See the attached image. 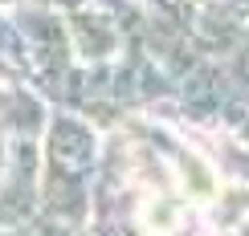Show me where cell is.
<instances>
[{
  "instance_id": "2",
  "label": "cell",
  "mask_w": 249,
  "mask_h": 236,
  "mask_svg": "<svg viewBox=\"0 0 249 236\" xmlns=\"http://www.w3.org/2000/svg\"><path fill=\"white\" fill-rule=\"evenodd\" d=\"M180 167H184V191H188L192 200H204V204H209V200L216 196V175H213V171L204 167L196 155H184Z\"/></svg>"
},
{
  "instance_id": "3",
  "label": "cell",
  "mask_w": 249,
  "mask_h": 236,
  "mask_svg": "<svg viewBox=\"0 0 249 236\" xmlns=\"http://www.w3.org/2000/svg\"><path fill=\"white\" fill-rule=\"evenodd\" d=\"M216 236H233V232H216Z\"/></svg>"
},
{
  "instance_id": "1",
  "label": "cell",
  "mask_w": 249,
  "mask_h": 236,
  "mask_svg": "<svg viewBox=\"0 0 249 236\" xmlns=\"http://www.w3.org/2000/svg\"><path fill=\"white\" fill-rule=\"evenodd\" d=\"M139 224L147 236H168L176 228V204L168 196H147L139 208Z\"/></svg>"
}]
</instances>
